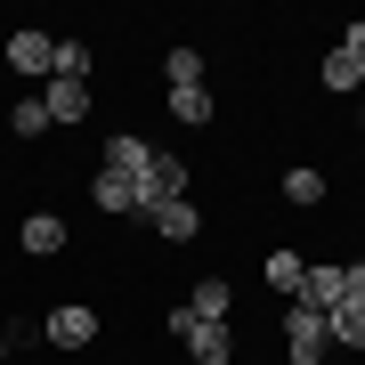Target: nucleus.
Returning <instances> with one entry per match:
<instances>
[{
  "mask_svg": "<svg viewBox=\"0 0 365 365\" xmlns=\"http://www.w3.org/2000/svg\"><path fill=\"white\" fill-rule=\"evenodd\" d=\"M98 333H106V317L90 300H57V309L41 317V341H49V349H98Z\"/></svg>",
  "mask_w": 365,
  "mask_h": 365,
  "instance_id": "nucleus-1",
  "label": "nucleus"
},
{
  "mask_svg": "<svg viewBox=\"0 0 365 365\" xmlns=\"http://www.w3.org/2000/svg\"><path fill=\"white\" fill-rule=\"evenodd\" d=\"M179 195H195V170H187V155H163L155 146V163H146V179H138V220L163 211V203H179Z\"/></svg>",
  "mask_w": 365,
  "mask_h": 365,
  "instance_id": "nucleus-2",
  "label": "nucleus"
},
{
  "mask_svg": "<svg viewBox=\"0 0 365 365\" xmlns=\"http://www.w3.org/2000/svg\"><path fill=\"white\" fill-rule=\"evenodd\" d=\"M170 333H179V349L195 357V365H235V333H227V325H211V317L170 309Z\"/></svg>",
  "mask_w": 365,
  "mask_h": 365,
  "instance_id": "nucleus-3",
  "label": "nucleus"
},
{
  "mask_svg": "<svg viewBox=\"0 0 365 365\" xmlns=\"http://www.w3.org/2000/svg\"><path fill=\"white\" fill-rule=\"evenodd\" d=\"M49 66H57V33L49 25H16L9 33V73L16 81H49Z\"/></svg>",
  "mask_w": 365,
  "mask_h": 365,
  "instance_id": "nucleus-4",
  "label": "nucleus"
},
{
  "mask_svg": "<svg viewBox=\"0 0 365 365\" xmlns=\"http://www.w3.org/2000/svg\"><path fill=\"white\" fill-rule=\"evenodd\" d=\"M284 357L292 365H325L333 357V333H325L317 309H284Z\"/></svg>",
  "mask_w": 365,
  "mask_h": 365,
  "instance_id": "nucleus-5",
  "label": "nucleus"
},
{
  "mask_svg": "<svg viewBox=\"0 0 365 365\" xmlns=\"http://www.w3.org/2000/svg\"><path fill=\"white\" fill-rule=\"evenodd\" d=\"M66 244H73L66 211H25V220H16V252H25V260H57Z\"/></svg>",
  "mask_w": 365,
  "mask_h": 365,
  "instance_id": "nucleus-6",
  "label": "nucleus"
},
{
  "mask_svg": "<svg viewBox=\"0 0 365 365\" xmlns=\"http://www.w3.org/2000/svg\"><path fill=\"white\" fill-rule=\"evenodd\" d=\"M98 90L90 81H41V114H49V130H73V122H90Z\"/></svg>",
  "mask_w": 365,
  "mask_h": 365,
  "instance_id": "nucleus-7",
  "label": "nucleus"
},
{
  "mask_svg": "<svg viewBox=\"0 0 365 365\" xmlns=\"http://www.w3.org/2000/svg\"><path fill=\"white\" fill-rule=\"evenodd\" d=\"M341 300H349V276H341L333 260H309V276H300V292H292V309H317V317H333Z\"/></svg>",
  "mask_w": 365,
  "mask_h": 365,
  "instance_id": "nucleus-8",
  "label": "nucleus"
},
{
  "mask_svg": "<svg viewBox=\"0 0 365 365\" xmlns=\"http://www.w3.org/2000/svg\"><path fill=\"white\" fill-rule=\"evenodd\" d=\"M146 227H155L163 244H195V235H203L211 220H203V203H195V195H179V203H163V211H146Z\"/></svg>",
  "mask_w": 365,
  "mask_h": 365,
  "instance_id": "nucleus-9",
  "label": "nucleus"
},
{
  "mask_svg": "<svg viewBox=\"0 0 365 365\" xmlns=\"http://www.w3.org/2000/svg\"><path fill=\"white\" fill-rule=\"evenodd\" d=\"M146 163H155V138H138V130H114L106 138V170H114V179H146Z\"/></svg>",
  "mask_w": 365,
  "mask_h": 365,
  "instance_id": "nucleus-10",
  "label": "nucleus"
},
{
  "mask_svg": "<svg viewBox=\"0 0 365 365\" xmlns=\"http://www.w3.org/2000/svg\"><path fill=\"white\" fill-rule=\"evenodd\" d=\"M317 90H325V98H357V90H365V57L325 49V57H317Z\"/></svg>",
  "mask_w": 365,
  "mask_h": 365,
  "instance_id": "nucleus-11",
  "label": "nucleus"
},
{
  "mask_svg": "<svg viewBox=\"0 0 365 365\" xmlns=\"http://www.w3.org/2000/svg\"><path fill=\"white\" fill-rule=\"evenodd\" d=\"M276 195H284L292 211H317V203L333 195V179H325V170H317V163H292L284 179H276Z\"/></svg>",
  "mask_w": 365,
  "mask_h": 365,
  "instance_id": "nucleus-12",
  "label": "nucleus"
},
{
  "mask_svg": "<svg viewBox=\"0 0 365 365\" xmlns=\"http://www.w3.org/2000/svg\"><path fill=\"white\" fill-rule=\"evenodd\" d=\"M90 203L106 211V220H138V187L114 179V170H98V179H90Z\"/></svg>",
  "mask_w": 365,
  "mask_h": 365,
  "instance_id": "nucleus-13",
  "label": "nucleus"
},
{
  "mask_svg": "<svg viewBox=\"0 0 365 365\" xmlns=\"http://www.w3.org/2000/svg\"><path fill=\"white\" fill-rule=\"evenodd\" d=\"M98 73V49L81 33H57V66H49V81H90Z\"/></svg>",
  "mask_w": 365,
  "mask_h": 365,
  "instance_id": "nucleus-14",
  "label": "nucleus"
},
{
  "mask_svg": "<svg viewBox=\"0 0 365 365\" xmlns=\"http://www.w3.org/2000/svg\"><path fill=\"white\" fill-rule=\"evenodd\" d=\"M325 333H333V349H357V357H365V292L341 300V309L325 317Z\"/></svg>",
  "mask_w": 365,
  "mask_h": 365,
  "instance_id": "nucleus-15",
  "label": "nucleus"
},
{
  "mask_svg": "<svg viewBox=\"0 0 365 365\" xmlns=\"http://www.w3.org/2000/svg\"><path fill=\"white\" fill-rule=\"evenodd\" d=\"M227 309H235V284H227V276H195V300H187V317H211V325H227Z\"/></svg>",
  "mask_w": 365,
  "mask_h": 365,
  "instance_id": "nucleus-16",
  "label": "nucleus"
},
{
  "mask_svg": "<svg viewBox=\"0 0 365 365\" xmlns=\"http://www.w3.org/2000/svg\"><path fill=\"white\" fill-rule=\"evenodd\" d=\"M9 138H16V146L49 138V114H41V90H25V98H9Z\"/></svg>",
  "mask_w": 365,
  "mask_h": 365,
  "instance_id": "nucleus-17",
  "label": "nucleus"
},
{
  "mask_svg": "<svg viewBox=\"0 0 365 365\" xmlns=\"http://www.w3.org/2000/svg\"><path fill=\"white\" fill-rule=\"evenodd\" d=\"M260 276H268V292H300V276H309V260H300V252H268V260H260Z\"/></svg>",
  "mask_w": 365,
  "mask_h": 365,
  "instance_id": "nucleus-18",
  "label": "nucleus"
},
{
  "mask_svg": "<svg viewBox=\"0 0 365 365\" xmlns=\"http://www.w3.org/2000/svg\"><path fill=\"white\" fill-rule=\"evenodd\" d=\"M163 81H170V90H203V49H170L163 57Z\"/></svg>",
  "mask_w": 365,
  "mask_h": 365,
  "instance_id": "nucleus-19",
  "label": "nucleus"
},
{
  "mask_svg": "<svg viewBox=\"0 0 365 365\" xmlns=\"http://www.w3.org/2000/svg\"><path fill=\"white\" fill-rule=\"evenodd\" d=\"M211 114H220V106H211V90H170V122H187V130H203Z\"/></svg>",
  "mask_w": 365,
  "mask_h": 365,
  "instance_id": "nucleus-20",
  "label": "nucleus"
},
{
  "mask_svg": "<svg viewBox=\"0 0 365 365\" xmlns=\"http://www.w3.org/2000/svg\"><path fill=\"white\" fill-rule=\"evenodd\" d=\"M333 49H349V57H365V16H349V25H341V41Z\"/></svg>",
  "mask_w": 365,
  "mask_h": 365,
  "instance_id": "nucleus-21",
  "label": "nucleus"
},
{
  "mask_svg": "<svg viewBox=\"0 0 365 365\" xmlns=\"http://www.w3.org/2000/svg\"><path fill=\"white\" fill-rule=\"evenodd\" d=\"M341 276H349V292H365V260H349V268H341Z\"/></svg>",
  "mask_w": 365,
  "mask_h": 365,
  "instance_id": "nucleus-22",
  "label": "nucleus"
}]
</instances>
